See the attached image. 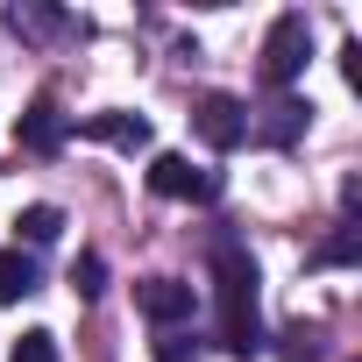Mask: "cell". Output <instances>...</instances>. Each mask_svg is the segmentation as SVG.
Instances as JSON below:
<instances>
[{
	"label": "cell",
	"mask_w": 362,
	"mask_h": 362,
	"mask_svg": "<svg viewBox=\"0 0 362 362\" xmlns=\"http://www.w3.org/2000/svg\"><path fill=\"white\" fill-rule=\"evenodd\" d=\"M206 270H214V313H221V348L235 362L263 355V270L242 235L214 228L206 235Z\"/></svg>",
	"instance_id": "6da1fadb"
},
{
	"label": "cell",
	"mask_w": 362,
	"mask_h": 362,
	"mask_svg": "<svg viewBox=\"0 0 362 362\" xmlns=\"http://www.w3.org/2000/svg\"><path fill=\"white\" fill-rule=\"evenodd\" d=\"M305 57H313V22L298 15V8H284L277 22H270V36H263V86H291L298 71H305Z\"/></svg>",
	"instance_id": "7a4b0ae2"
},
{
	"label": "cell",
	"mask_w": 362,
	"mask_h": 362,
	"mask_svg": "<svg viewBox=\"0 0 362 362\" xmlns=\"http://www.w3.org/2000/svg\"><path fill=\"white\" fill-rule=\"evenodd\" d=\"M192 128H199V142L206 149H242L249 142V107L235 100V93H199V107H192Z\"/></svg>",
	"instance_id": "3957f363"
},
{
	"label": "cell",
	"mask_w": 362,
	"mask_h": 362,
	"mask_svg": "<svg viewBox=\"0 0 362 362\" xmlns=\"http://www.w3.org/2000/svg\"><path fill=\"white\" fill-rule=\"evenodd\" d=\"M15 142H22L29 156H57V149L71 142V114H64V100H57V93H36V100L22 107V121H15Z\"/></svg>",
	"instance_id": "277c9868"
},
{
	"label": "cell",
	"mask_w": 362,
	"mask_h": 362,
	"mask_svg": "<svg viewBox=\"0 0 362 362\" xmlns=\"http://www.w3.org/2000/svg\"><path fill=\"white\" fill-rule=\"evenodd\" d=\"M305 128H313V100H298V93H277L270 107L249 114V142H263V149H291Z\"/></svg>",
	"instance_id": "5b68a950"
},
{
	"label": "cell",
	"mask_w": 362,
	"mask_h": 362,
	"mask_svg": "<svg viewBox=\"0 0 362 362\" xmlns=\"http://www.w3.org/2000/svg\"><path fill=\"white\" fill-rule=\"evenodd\" d=\"M192 305H199L192 284H177V277H142V284H135V313H142L156 334H177V327L192 320Z\"/></svg>",
	"instance_id": "8992f818"
},
{
	"label": "cell",
	"mask_w": 362,
	"mask_h": 362,
	"mask_svg": "<svg viewBox=\"0 0 362 362\" xmlns=\"http://www.w3.org/2000/svg\"><path fill=\"white\" fill-rule=\"evenodd\" d=\"M149 192H156V199H214V192H221V177H214V170H199L192 156L163 149V156L149 163Z\"/></svg>",
	"instance_id": "52a82bcc"
},
{
	"label": "cell",
	"mask_w": 362,
	"mask_h": 362,
	"mask_svg": "<svg viewBox=\"0 0 362 362\" xmlns=\"http://www.w3.org/2000/svg\"><path fill=\"white\" fill-rule=\"evenodd\" d=\"M86 135H93V142H114V149H128V156L156 142V135H149V121H142V114H128V107H107V114H93V121H86Z\"/></svg>",
	"instance_id": "ba28073f"
},
{
	"label": "cell",
	"mask_w": 362,
	"mask_h": 362,
	"mask_svg": "<svg viewBox=\"0 0 362 362\" xmlns=\"http://www.w3.org/2000/svg\"><path fill=\"white\" fill-rule=\"evenodd\" d=\"M36 291H43L36 256H29V249H0V305H22V298H36Z\"/></svg>",
	"instance_id": "9c48e42d"
},
{
	"label": "cell",
	"mask_w": 362,
	"mask_h": 362,
	"mask_svg": "<svg viewBox=\"0 0 362 362\" xmlns=\"http://www.w3.org/2000/svg\"><path fill=\"white\" fill-rule=\"evenodd\" d=\"M8 29H22V36H64L71 29V15L64 8H43V0H15V8H8Z\"/></svg>",
	"instance_id": "30bf717a"
},
{
	"label": "cell",
	"mask_w": 362,
	"mask_h": 362,
	"mask_svg": "<svg viewBox=\"0 0 362 362\" xmlns=\"http://www.w3.org/2000/svg\"><path fill=\"white\" fill-rule=\"evenodd\" d=\"M57 235H64V214H57V206H22V214H15V249H22V242H29V249H50Z\"/></svg>",
	"instance_id": "8fae6325"
},
{
	"label": "cell",
	"mask_w": 362,
	"mask_h": 362,
	"mask_svg": "<svg viewBox=\"0 0 362 362\" xmlns=\"http://www.w3.org/2000/svg\"><path fill=\"white\" fill-rule=\"evenodd\" d=\"M355 256H362V228H355V221H341V228H334V235L313 249V263H320V270H334V263H355Z\"/></svg>",
	"instance_id": "7c38bea8"
},
{
	"label": "cell",
	"mask_w": 362,
	"mask_h": 362,
	"mask_svg": "<svg viewBox=\"0 0 362 362\" xmlns=\"http://www.w3.org/2000/svg\"><path fill=\"white\" fill-rule=\"evenodd\" d=\"M277 355H284V362H320V355H327V348H320V327L291 320V327L277 334Z\"/></svg>",
	"instance_id": "4fadbf2b"
},
{
	"label": "cell",
	"mask_w": 362,
	"mask_h": 362,
	"mask_svg": "<svg viewBox=\"0 0 362 362\" xmlns=\"http://www.w3.org/2000/svg\"><path fill=\"white\" fill-rule=\"evenodd\" d=\"M71 291H78V298H100V291H107V263H100V256H78V263H71Z\"/></svg>",
	"instance_id": "5bb4252c"
},
{
	"label": "cell",
	"mask_w": 362,
	"mask_h": 362,
	"mask_svg": "<svg viewBox=\"0 0 362 362\" xmlns=\"http://www.w3.org/2000/svg\"><path fill=\"white\" fill-rule=\"evenodd\" d=\"M15 362H57V334H50V327H29V334L15 341Z\"/></svg>",
	"instance_id": "9a60e30c"
},
{
	"label": "cell",
	"mask_w": 362,
	"mask_h": 362,
	"mask_svg": "<svg viewBox=\"0 0 362 362\" xmlns=\"http://www.w3.org/2000/svg\"><path fill=\"white\" fill-rule=\"evenodd\" d=\"M192 355H199L192 334H163V341H156V362H192Z\"/></svg>",
	"instance_id": "2e32d148"
}]
</instances>
